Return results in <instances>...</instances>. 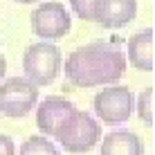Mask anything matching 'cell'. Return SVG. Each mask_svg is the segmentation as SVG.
<instances>
[{
    "label": "cell",
    "instance_id": "cell-1",
    "mask_svg": "<svg viewBox=\"0 0 155 155\" xmlns=\"http://www.w3.org/2000/svg\"><path fill=\"white\" fill-rule=\"evenodd\" d=\"M65 77L77 88H97V85L117 83L126 72L124 52L113 43L94 41L81 45L68 56Z\"/></svg>",
    "mask_w": 155,
    "mask_h": 155
},
{
    "label": "cell",
    "instance_id": "cell-2",
    "mask_svg": "<svg viewBox=\"0 0 155 155\" xmlns=\"http://www.w3.org/2000/svg\"><path fill=\"white\" fill-rule=\"evenodd\" d=\"M54 137L58 140V144H61L65 151L88 153L90 148H94L101 140V126L97 124V119H94L92 115L74 108L72 113L61 121V126L56 128Z\"/></svg>",
    "mask_w": 155,
    "mask_h": 155
},
{
    "label": "cell",
    "instance_id": "cell-3",
    "mask_svg": "<svg viewBox=\"0 0 155 155\" xmlns=\"http://www.w3.org/2000/svg\"><path fill=\"white\" fill-rule=\"evenodd\" d=\"M61 50L54 43H31L23 54L25 77L36 85H52L61 72Z\"/></svg>",
    "mask_w": 155,
    "mask_h": 155
},
{
    "label": "cell",
    "instance_id": "cell-4",
    "mask_svg": "<svg viewBox=\"0 0 155 155\" xmlns=\"http://www.w3.org/2000/svg\"><path fill=\"white\" fill-rule=\"evenodd\" d=\"M92 106H94V113L99 115V119L104 121V124L119 126V124H124V121H128V117L133 115L135 97H133L130 88L110 83L94 97Z\"/></svg>",
    "mask_w": 155,
    "mask_h": 155
},
{
    "label": "cell",
    "instance_id": "cell-5",
    "mask_svg": "<svg viewBox=\"0 0 155 155\" xmlns=\"http://www.w3.org/2000/svg\"><path fill=\"white\" fill-rule=\"evenodd\" d=\"M38 104V85L25 79H7L0 85V113L5 117H25Z\"/></svg>",
    "mask_w": 155,
    "mask_h": 155
},
{
    "label": "cell",
    "instance_id": "cell-6",
    "mask_svg": "<svg viewBox=\"0 0 155 155\" xmlns=\"http://www.w3.org/2000/svg\"><path fill=\"white\" fill-rule=\"evenodd\" d=\"M70 29V12L61 2H43L31 12V31L43 41H58Z\"/></svg>",
    "mask_w": 155,
    "mask_h": 155
},
{
    "label": "cell",
    "instance_id": "cell-7",
    "mask_svg": "<svg viewBox=\"0 0 155 155\" xmlns=\"http://www.w3.org/2000/svg\"><path fill=\"white\" fill-rule=\"evenodd\" d=\"M137 16V0H94L92 23L104 29H119Z\"/></svg>",
    "mask_w": 155,
    "mask_h": 155
},
{
    "label": "cell",
    "instance_id": "cell-8",
    "mask_svg": "<svg viewBox=\"0 0 155 155\" xmlns=\"http://www.w3.org/2000/svg\"><path fill=\"white\" fill-rule=\"evenodd\" d=\"M74 110V104L63 97H47L38 104V110H36V126H38L41 133L54 137L56 128L61 126V121L65 119Z\"/></svg>",
    "mask_w": 155,
    "mask_h": 155
},
{
    "label": "cell",
    "instance_id": "cell-9",
    "mask_svg": "<svg viewBox=\"0 0 155 155\" xmlns=\"http://www.w3.org/2000/svg\"><path fill=\"white\" fill-rule=\"evenodd\" d=\"M153 27H144L142 31L128 38V61L133 68L142 72H151L155 68L153 61Z\"/></svg>",
    "mask_w": 155,
    "mask_h": 155
},
{
    "label": "cell",
    "instance_id": "cell-10",
    "mask_svg": "<svg viewBox=\"0 0 155 155\" xmlns=\"http://www.w3.org/2000/svg\"><path fill=\"white\" fill-rule=\"evenodd\" d=\"M99 155H144V144L133 130H113L104 137Z\"/></svg>",
    "mask_w": 155,
    "mask_h": 155
},
{
    "label": "cell",
    "instance_id": "cell-11",
    "mask_svg": "<svg viewBox=\"0 0 155 155\" xmlns=\"http://www.w3.org/2000/svg\"><path fill=\"white\" fill-rule=\"evenodd\" d=\"M18 155H61V153L45 135H31L20 144Z\"/></svg>",
    "mask_w": 155,
    "mask_h": 155
},
{
    "label": "cell",
    "instance_id": "cell-12",
    "mask_svg": "<svg viewBox=\"0 0 155 155\" xmlns=\"http://www.w3.org/2000/svg\"><path fill=\"white\" fill-rule=\"evenodd\" d=\"M153 85H148L146 90H142V94L137 97V115H140V119L144 121L146 126H153Z\"/></svg>",
    "mask_w": 155,
    "mask_h": 155
},
{
    "label": "cell",
    "instance_id": "cell-13",
    "mask_svg": "<svg viewBox=\"0 0 155 155\" xmlns=\"http://www.w3.org/2000/svg\"><path fill=\"white\" fill-rule=\"evenodd\" d=\"M92 5L94 0H70V9L77 18L92 23Z\"/></svg>",
    "mask_w": 155,
    "mask_h": 155
},
{
    "label": "cell",
    "instance_id": "cell-14",
    "mask_svg": "<svg viewBox=\"0 0 155 155\" xmlns=\"http://www.w3.org/2000/svg\"><path fill=\"white\" fill-rule=\"evenodd\" d=\"M0 155H16V144L9 135L0 133Z\"/></svg>",
    "mask_w": 155,
    "mask_h": 155
},
{
    "label": "cell",
    "instance_id": "cell-15",
    "mask_svg": "<svg viewBox=\"0 0 155 155\" xmlns=\"http://www.w3.org/2000/svg\"><path fill=\"white\" fill-rule=\"evenodd\" d=\"M5 72H7V58H5L2 54H0V79L5 77Z\"/></svg>",
    "mask_w": 155,
    "mask_h": 155
},
{
    "label": "cell",
    "instance_id": "cell-16",
    "mask_svg": "<svg viewBox=\"0 0 155 155\" xmlns=\"http://www.w3.org/2000/svg\"><path fill=\"white\" fill-rule=\"evenodd\" d=\"M16 2H20V5H31V2H36V0H16Z\"/></svg>",
    "mask_w": 155,
    "mask_h": 155
}]
</instances>
